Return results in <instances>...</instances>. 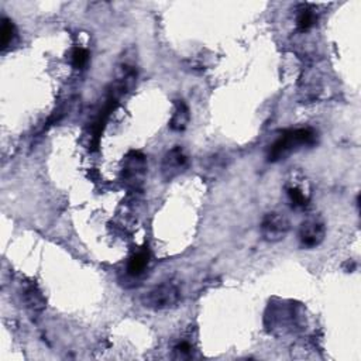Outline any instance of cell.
<instances>
[{
  "label": "cell",
  "mask_w": 361,
  "mask_h": 361,
  "mask_svg": "<svg viewBox=\"0 0 361 361\" xmlns=\"http://www.w3.org/2000/svg\"><path fill=\"white\" fill-rule=\"evenodd\" d=\"M17 39V30L12 20L3 17L2 27H0V47L2 51H6Z\"/></svg>",
  "instance_id": "10"
},
{
  "label": "cell",
  "mask_w": 361,
  "mask_h": 361,
  "mask_svg": "<svg viewBox=\"0 0 361 361\" xmlns=\"http://www.w3.org/2000/svg\"><path fill=\"white\" fill-rule=\"evenodd\" d=\"M291 230L290 219L286 218L284 213L271 212L264 216V219L260 226L261 236L266 241L277 243L286 237V234Z\"/></svg>",
  "instance_id": "4"
},
{
  "label": "cell",
  "mask_w": 361,
  "mask_h": 361,
  "mask_svg": "<svg viewBox=\"0 0 361 361\" xmlns=\"http://www.w3.org/2000/svg\"><path fill=\"white\" fill-rule=\"evenodd\" d=\"M89 62V53L82 47H77L71 53V64L77 69H82Z\"/></svg>",
  "instance_id": "13"
},
{
  "label": "cell",
  "mask_w": 361,
  "mask_h": 361,
  "mask_svg": "<svg viewBox=\"0 0 361 361\" xmlns=\"http://www.w3.org/2000/svg\"><path fill=\"white\" fill-rule=\"evenodd\" d=\"M189 165V158L185 150L179 146L168 150L161 163V174L165 180H172L184 174Z\"/></svg>",
  "instance_id": "5"
},
{
  "label": "cell",
  "mask_w": 361,
  "mask_h": 361,
  "mask_svg": "<svg viewBox=\"0 0 361 361\" xmlns=\"http://www.w3.org/2000/svg\"><path fill=\"white\" fill-rule=\"evenodd\" d=\"M194 346L188 340H180L174 347V357L175 358H189L192 355Z\"/></svg>",
  "instance_id": "14"
},
{
  "label": "cell",
  "mask_w": 361,
  "mask_h": 361,
  "mask_svg": "<svg viewBox=\"0 0 361 361\" xmlns=\"http://www.w3.org/2000/svg\"><path fill=\"white\" fill-rule=\"evenodd\" d=\"M150 251L147 248H140L130 256L127 266H126V272L130 278H140L147 272L149 266H150Z\"/></svg>",
  "instance_id": "8"
},
{
  "label": "cell",
  "mask_w": 361,
  "mask_h": 361,
  "mask_svg": "<svg viewBox=\"0 0 361 361\" xmlns=\"http://www.w3.org/2000/svg\"><path fill=\"white\" fill-rule=\"evenodd\" d=\"M24 302L33 312H41L46 306V301L39 290H35V286H28L24 294Z\"/></svg>",
  "instance_id": "12"
},
{
  "label": "cell",
  "mask_w": 361,
  "mask_h": 361,
  "mask_svg": "<svg viewBox=\"0 0 361 361\" xmlns=\"http://www.w3.org/2000/svg\"><path fill=\"white\" fill-rule=\"evenodd\" d=\"M183 299L179 286L172 281H165L149 290L141 298V304L146 309L158 312L174 309Z\"/></svg>",
  "instance_id": "2"
},
{
  "label": "cell",
  "mask_w": 361,
  "mask_h": 361,
  "mask_svg": "<svg viewBox=\"0 0 361 361\" xmlns=\"http://www.w3.org/2000/svg\"><path fill=\"white\" fill-rule=\"evenodd\" d=\"M317 21V16L315 10L308 6V5H301L298 9V16H297V27L301 33L309 31Z\"/></svg>",
  "instance_id": "11"
},
{
  "label": "cell",
  "mask_w": 361,
  "mask_h": 361,
  "mask_svg": "<svg viewBox=\"0 0 361 361\" xmlns=\"http://www.w3.org/2000/svg\"><path fill=\"white\" fill-rule=\"evenodd\" d=\"M316 140L317 133L312 127L286 130L271 144L267 158L270 163H278L299 149L315 146Z\"/></svg>",
  "instance_id": "1"
},
{
  "label": "cell",
  "mask_w": 361,
  "mask_h": 361,
  "mask_svg": "<svg viewBox=\"0 0 361 361\" xmlns=\"http://www.w3.org/2000/svg\"><path fill=\"white\" fill-rule=\"evenodd\" d=\"M147 174V158L140 151H130L123 161L122 179L127 188L137 189Z\"/></svg>",
  "instance_id": "3"
},
{
  "label": "cell",
  "mask_w": 361,
  "mask_h": 361,
  "mask_svg": "<svg viewBox=\"0 0 361 361\" xmlns=\"http://www.w3.org/2000/svg\"><path fill=\"white\" fill-rule=\"evenodd\" d=\"M189 120H191L189 107L184 100H178L175 103V109L169 120V129L172 131H184L188 127Z\"/></svg>",
  "instance_id": "9"
},
{
  "label": "cell",
  "mask_w": 361,
  "mask_h": 361,
  "mask_svg": "<svg viewBox=\"0 0 361 361\" xmlns=\"http://www.w3.org/2000/svg\"><path fill=\"white\" fill-rule=\"evenodd\" d=\"M326 237V226L319 218H309L299 228V243L304 248H316Z\"/></svg>",
  "instance_id": "6"
},
{
  "label": "cell",
  "mask_w": 361,
  "mask_h": 361,
  "mask_svg": "<svg viewBox=\"0 0 361 361\" xmlns=\"http://www.w3.org/2000/svg\"><path fill=\"white\" fill-rule=\"evenodd\" d=\"M286 195L293 207L305 209L311 201V188L308 180L301 175H294L291 179H288Z\"/></svg>",
  "instance_id": "7"
}]
</instances>
